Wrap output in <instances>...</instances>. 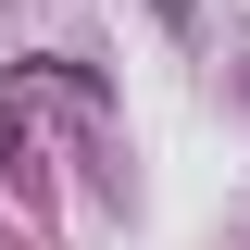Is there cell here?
<instances>
[{
    "mask_svg": "<svg viewBox=\"0 0 250 250\" xmlns=\"http://www.w3.org/2000/svg\"><path fill=\"white\" fill-rule=\"evenodd\" d=\"M150 13H163V25H200V0H150Z\"/></svg>",
    "mask_w": 250,
    "mask_h": 250,
    "instance_id": "6da1fadb",
    "label": "cell"
}]
</instances>
